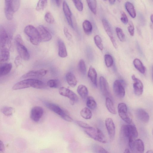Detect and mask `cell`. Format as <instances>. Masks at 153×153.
Segmentation results:
<instances>
[{
  "instance_id": "ba28073f",
  "label": "cell",
  "mask_w": 153,
  "mask_h": 153,
  "mask_svg": "<svg viewBox=\"0 0 153 153\" xmlns=\"http://www.w3.org/2000/svg\"><path fill=\"white\" fill-rule=\"evenodd\" d=\"M59 92L61 95L67 97L74 103L78 102L79 97L77 95L71 90L64 87H60Z\"/></svg>"
},
{
  "instance_id": "681fc988",
  "label": "cell",
  "mask_w": 153,
  "mask_h": 153,
  "mask_svg": "<svg viewBox=\"0 0 153 153\" xmlns=\"http://www.w3.org/2000/svg\"><path fill=\"white\" fill-rule=\"evenodd\" d=\"M64 32L66 37L68 40H71L72 39V36L69 32L68 29L66 27L64 29Z\"/></svg>"
},
{
  "instance_id": "d4e9b609",
  "label": "cell",
  "mask_w": 153,
  "mask_h": 153,
  "mask_svg": "<svg viewBox=\"0 0 153 153\" xmlns=\"http://www.w3.org/2000/svg\"><path fill=\"white\" fill-rule=\"evenodd\" d=\"M12 67L11 63H7L0 65V77L8 74L11 71Z\"/></svg>"
},
{
  "instance_id": "c3c4849f",
  "label": "cell",
  "mask_w": 153,
  "mask_h": 153,
  "mask_svg": "<svg viewBox=\"0 0 153 153\" xmlns=\"http://www.w3.org/2000/svg\"><path fill=\"white\" fill-rule=\"evenodd\" d=\"M76 123L79 126L83 129L89 128L91 127L87 123L82 121H77Z\"/></svg>"
},
{
  "instance_id": "f1b7e54d",
  "label": "cell",
  "mask_w": 153,
  "mask_h": 153,
  "mask_svg": "<svg viewBox=\"0 0 153 153\" xmlns=\"http://www.w3.org/2000/svg\"><path fill=\"white\" fill-rule=\"evenodd\" d=\"M78 94L82 98H86L88 94V89L86 86L83 85H79L77 89Z\"/></svg>"
},
{
  "instance_id": "7dc6e473",
  "label": "cell",
  "mask_w": 153,
  "mask_h": 153,
  "mask_svg": "<svg viewBox=\"0 0 153 153\" xmlns=\"http://www.w3.org/2000/svg\"><path fill=\"white\" fill-rule=\"evenodd\" d=\"M128 30L131 36H133L134 34V28L133 23L131 22H130L128 27Z\"/></svg>"
},
{
  "instance_id": "d6a6232c",
  "label": "cell",
  "mask_w": 153,
  "mask_h": 153,
  "mask_svg": "<svg viewBox=\"0 0 153 153\" xmlns=\"http://www.w3.org/2000/svg\"><path fill=\"white\" fill-rule=\"evenodd\" d=\"M81 116L85 119H90L92 116V113L88 108L85 107L82 109L80 111Z\"/></svg>"
},
{
  "instance_id": "83f0119b",
  "label": "cell",
  "mask_w": 153,
  "mask_h": 153,
  "mask_svg": "<svg viewBox=\"0 0 153 153\" xmlns=\"http://www.w3.org/2000/svg\"><path fill=\"white\" fill-rule=\"evenodd\" d=\"M105 105L107 109L111 113L113 114H117V111L112 100L109 97H106Z\"/></svg>"
},
{
  "instance_id": "db71d44e",
  "label": "cell",
  "mask_w": 153,
  "mask_h": 153,
  "mask_svg": "<svg viewBox=\"0 0 153 153\" xmlns=\"http://www.w3.org/2000/svg\"><path fill=\"white\" fill-rule=\"evenodd\" d=\"M123 153H131V152L129 149H126L125 150Z\"/></svg>"
},
{
  "instance_id": "7c38bea8",
  "label": "cell",
  "mask_w": 153,
  "mask_h": 153,
  "mask_svg": "<svg viewBox=\"0 0 153 153\" xmlns=\"http://www.w3.org/2000/svg\"><path fill=\"white\" fill-rule=\"evenodd\" d=\"M38 31L41 41L48 42L52 38V36L45 27L42 25H40L38 27Z\"/></svg>"
},
{
  "instance_id": "e0dca14e",
  "label": "cell",
  "mask_w": 153,
  "mask_h": 153,
  "mask_svg": "<svg viewBox=\"0 0 153 153\" xmlns=\"http://www.w3.org/2000/svg\"><path fill=\"white\" fill-rule=\"evenodd\" d=\"M100 86L101 91L102 94L106 97L110 95L109 86L108 82L103 76L100 77L99 79Z\"/></svg>"
},
{
  "instance_id": "e575fe53",
  "label": "cell",
  "mask_w": 153,
  "mask_h": 153,
  "mask_svg": "<svg viewBox=\"0 0 153 153\" xmlns=\"http://www.w3.org/2000/svg\"><path fill=\"white\" fill-rule=\"evenodd\" d=\"M88 7L91 11L95 15L96 13L97 3L95 0L86 1Z\"/></svg>"
},
{
  "instance_id": "9a60e30c",
  "label": "cell",
  "mask_w": 153,
  "mask_h": 153,
  "mask_svg": "<svg viewBox=\"0 0 153 153\" xmlns=\"http://www.w3.org/2000/svg\"><path fill=\"white\" fill-rule=\"evenodd\" d=\"M102 22L104 29L109 37L113 46L116 48H117L116 42L109 23L107 20L104 19H102Z\"/></svg>"
},
{
  "instance_id": "4dcf8cb0",
  "label": "cell",
  "mask_w": 153,
  "mask_h": 153,
  "mask_svg": "<svg viewBox=\"0 0 153 153\" xmlns=\"http://www.w3.org/2000/svg\"><path fill=\"white\" fill-rule=\"evenodd\" d=\"M82 25L83 30L86 34L89 35L91 33L92 30V26L89 21L87 20H84Z\"/></svg>"
},
{
  "instance_id": "2e32d148",
  "label": "cell",
  "mask_w": 153,
  "mask_h": 153,
  "mask_svg": "<svg viewBox=\"0 0 153 153\" xmlns=\"http://www.w3.org/2000/svg\"><path fill=\"white\" fill-rule=\"evenodd\" d=\"M105 125L109 138L111 139L114 138L115 128L112 119L110 118H107L105 120Z\"/></svg>"
},
{
  "instance_id": "52a82bcc",
  "label": "cell",
  "mask_w": 153,
  "mask_h": 153,
  "mask_svg": "<svg viewBox=\"0 0 153 153\" xmlns=\"http://www.w3.org/2000/svg\"><path fill=\"white\" fill-rule=\"evenodd\" d=\"M118 112L120 117L125 122L130 124L132 120L128 114V109L126 104L123 102L119 103L118 105Z\"/></svg>"
},
{
  "instance_id": "f35d334b",
  "label": "cell",
  "mask_w": 153,
  "mask_h": 153,
  "mask_svg": "<svg viewBox=\"0 0 153 153\" xmlns=\"http://www.w3.org/2000/svg\"><path fill=\"white\" fill-rule=\"evenodd\" d=\"M47 1L40 0L39 1L36 7V10L38 11L43 10L47 6Z\"/></svg>"
},
{
  "instance_id": "4316f807",
  "label": "cell",
  "mask_w": 153,
  "mask_h": 153,
  "mask_svg": "<svg viewBox=\"0 0 153 153\" xmlns=\"http://www.w3.org/2000/svg\"><path fill=\"white\" fill-rule=\"evenodd\" d=\"M135 68L140 73L144 74L146 71V68L142 62L139 59L136 58L133 61Z\"/></svg>"
},
{
  "instance_id": "7bdbcfd3",
  "label": "cell",
  "mask_w": 153,
  "mask_h": 153,
  "mask_svg": "<svg viewBox=\"0 0 153 153\" xmlns=\"http://www.w3.org/2000/svg\"><path fill=\"white\" fill-rule=\"evenodd\" d=\"M45 19L46 22L49 24H53L55 21L53 15L49 12H47L46 13L45 16Z\"/></svg>"
},
{
  "instance_id": "603a6c76",
  "label": "cell",
  "mask_w": 153,
  "mask_h": 153,
  "mask_svg": "<svg viewBox=\"0 0 153 153\" xmlns=\"http://www.w3.org/2000/svg\"><path fill=\"white\" fill-rule=\"evenodd\" d=\"M88 76L94 85L97 87V74L95 68L92 66L89 67L88 73Z\"/></svg>"
},
{
  "instance_id": "5b68a950",
  "label": "cell",
  "mask_w": 153,
  "mask_h": 153,
  "mask_svg": "<svg viewBox=\"0 0 153 153\" xmlns=\"http://www.w3.org/2000/svg\"><path fill=\"white\" fill-rule=\"evenodd\" d=\"M24 32L29 37L31 43L33 45H37L41 42L37 29L31 25H28L24 29Z\"/></svg>"
},
{
  "instance_id": "9c48e42d",
  "label": "cell",
  "mask_w": 153,
  "mask_h": 153,
  "mask_svg": "<svg viewBox=\"0 0 153 153\" xmlns=\"http://www.w3.org/2000/svg\"><path fill=\"white\" fill-rule=\"evenodd\" d=\"M114 92L118 97L123 98L125 95V90L122 82L119 80H115L113 83Z\"/></svg>"
},
{
  "instance_id": "b9f144b4",
  "label": "cell",
  "mask_w": 153,
  "mask_h": 153,
  "mask_svg": "<svg viewBox=\"0 0 153 153\" xmlns=\"http://www.w3.org/2000/svg\"><path fill=\"white\" fill-rule=\"evenodd\" d=\"M116 31L117 36L121 42H124L125 39V34L123 30L120 28L117 27L116 28Z\"/></svg>"
},
{
  "instance_id": "1f68e13d",
  "label": "cell",
  "mask_w": 153,
  "mask_h": 153,
  "mask_svg": "<svg viewBox=\"0 0 153 153\" xmlns=\"http://www.w3.org/2000/svg\"><path fill=\"white\" fill-rule=\"evenodd\" d=\"M87 106L90 109L93 110L95 109L97 107V103L94 98L91 96L87 97L86 102Z\"/></svg>"
},
{
  "instance_id": "30bf717a",
  "label": "cell",
  "mask_w": 153,
  "mask_h": 153,
  "mask_svg": "<svg viewBox=\"0 0 153 153\" xmlns=\"http://www.w3.org/2000/svg\"><path fill=\"white\" fill-rule=\"evenodd\" d=\"M7 32L4 27L0 25V50L6 48L10 41Z\"/></svg>"
},
{
  "instance_id": "ffe728a7",
  "label": "cell",
  "mask_w": 153,
  "mask_h": 153,
  "mask_svg": "<svg viewBox=\"0 0 153 153\" xmlns=\"http://www.w3.org/2000/svg\"><path fill=\"white\" fill-rule=\"evenodd\" d=\"M4 13L5 16L8 20L12 19L14 12L11 6V0L5 1Z\"/></svg>"
},
{
  "instance_id": "7402d4cb",
  "label": "cell",
  "mask_w": 153,
  "mask_h": 153,
  "mask_svg": "<svg viewBox=\"0 0 153 153\" xmlns=\"http://www.w3.org/2000/svg\"><path fill=\"white\" fill-rule=\"evenodd\" d=\"M10 56L9 50L6 48L0 50V65L7 63Z\"/></svg>"
},
{
  "instance_id": "6da1fadb",
  "label": "cell",
  "mask_w": 153,
  "mask_h": 153,
  "mask_svg": "<svg viewBox=\"0 0 153 153\" xmlns=\"http://www.w3.org/2000/svg\"><path fill=\"white\" fill-rule=\"evenodd\" d=\"M44 83L42 81L33 78L25 79L15 84L13 86L14 90H20L30 87L37 89L42 88Z\"/></svg>"
},
{
  "instance_id": "8992f818",
  "label": "cell",
  "mask_w": 153,
  "mask_h": 153,
  "mask_svg": "<svg viewBox=\"0 0 153 153\" xmlns=\"http://www.w3.org/2000/svg\"><path fill=\"white\" fill-rule=\"evenodd\" d=\"M44 104L49 109L59 115L64 120L69 122L73 121L72 118L57 104L48 102H44Z\"/></svg>"
},
{
  "instance_id": "11a10c76",
  "label": "cell",
  "mask_w": 153,
  "mask_h": 153,
  "mask_svg": "<svg viewBox=\"0 0 153 153\" xmlns=\"http://www.w3.org/2000/svg\"><path fill=\"white\" fill-rule=\"evenodd\" d=\"M115 0H109V1L110 4L111 5L115 3Z\"/></svg>"
},
{
  "instance_id": "bcb514c9",
  "label": "cell",
  "mask_w": 153,
  "mask_h": 153,
  "mask_svg": "<svg viewBox=\"0 0 153 153\" xmlns=\"http://www.w3.org/2000/svg\"><path fill=\"white\" fill-rule=\"evenodd\" d=\"M120 19L121 22L124 24H126L128 22V19L126 13L123 11L121 12Z\"/></svg>"
},
{
  "instance_id": "9f6ffc18",
  "label": "cell",
  "mask_w": 153,
  "mask_h": 153,
  "mask_svg": "<svg viewBox=\"0 0 153 153\" xmlns=\"http://www.w3.org/2000/svg\"><path fill=\"white\" fill-rule=\"evenodd\" d=\"M146 153H153V152L152 150H149L146 152Z\"/></svg>"
},
{
  "instance_id": "ee69618b",
  "label": "cell",
  "mask_w": 153,
  "mask_h": 153,
  "mask_svg": "<svg viewBox=\"0 0 153 153\" xmlns=\"http://www.w3.org/2000/svg\"><path fill=\"white\" fill-rule=\"evenodd\" d=\"M20 3L21 1L19 0H11V5L14 13L18 10Z\"/></svg>"
},
{
  "instance_id": "60d3db41",
  "label": "cell",
  "mask_w": 153,
  "mask_h": 153,
  "mask_svg": "<svg viewBox=\"0 0 153 153\" xmlns=\"http://www.w3.org/2000/svg\"><path fill=\"white\" fill-rule=\"evenodd\" d=\"M104 60L106 66L107 67H111L113 63V60L110 54H106L104 56Z\"/></svg>"
},
{
  "instance_id": "277c9868",
  "label": "cell",
  "mask_w": 153,
  "mask_h": 153,
  "mask_svg": "<svg viewBox=\"0 0 153 153\" xmlns=\"http://www.w3.org/2000/svg\"><path fill=\"white\" fill-rule=\"evenodd\" d=\"M84 130L87 135L94 140L103 143H107L106 138L100 129L91 127L89 128L84 129Z\"/></svg>"
},
{
  "instance_id": "f546056e",
  "label": "cell",
  "mask_w": 153,
  "mask_h": 153,
  "mask_svg": "<svg viewBox=\"0 0 153 153\" xmlns=\"http://www.w3.org/2000/svg\"><path fill=\"white\" fill-rule=\"evenodd\" d=\"M125 8L131 16L134 18L136 16L135 10L133 5L129 2H126L125 4Z\"/></svg>"
},
{
  "instance_id": "44dd1931",
  "label": "cell",
  "mask_w": 153,
  "mask_h": 153,
  "mask_svg": "<svg viewBox=\"0 0 153 153\" xmlns=\"http://www.w3.org/2000/svg\"><path fill=\"white\" fill-rule=\"evenodd\" d=\"M137 117L144 123H148L149 120V116L148 113L142 108L137 109L136 112Z\"/></svg>"
},
{
  "instance_id": "ab89813d",
  "label": "cell",
  "mask_w": 153,
  "mask_h": 153,
  "mask_svg": "<svg viewBox=\"0 0 153 153\" xmlns=\"http://www.w3.org/2000/svg\"><path fill=\"white\" fill-rule=\"evenodd\" d=\"M92 149L95 153H109L102 147L97 144L94 145Z\"/></svg>"
},
{
  "instance_id": "f907efd6",
  "label": "cell",
  "mask_w": 153,
  "mask_h": 153,
  "mask_svg": "<svg viewBox=\"0 0 153 153\" xmlns=\"http://www.w3.org/2000/svg\"><path fill=\"white\" fill-rule=\"evenodd\" d=\"M21 59L20 57L19 56H16L15 60V63L16 66H19L21 64Z\"/></svg>"
},
{
  "instance_id": "7a4b0ae2",
  "label": "cell",
  "mask_w": 153,
  "mask_h": 153,
  "mask_svg": "<svg viewBox=\"0 0 153 153\" xmlns=\"http://www.w3.org/2000/svg\"><path fill=\"white\" fill-rule=\"evenodd\" d=\"M122 136L128 140L129 146L133 143L134 139L138 136V132L136 126L129 124L123 126L121 128Z\"/></svg>"
},
{
  "instance_id": "836d02e7",
  "label": "cell",
  "mask_w": 153,
  "mask_h": 153,
  "mask_svg": "<svg viewBox=\"0 0 153 153\" xmlns=\"http://www.w3.org/2000/svg\"><path fill=\"white\" fill-rule=\"evenodd\" d=\"M1 112L7 116H11L15 111L14 109L11 107L4 106L1 109Z\"/></svg>"
},
{
  "instance_id": "8d00e7d4",
  "label": "cell",
  "mask_w": 153,
  "mask_h": 153,
  "mask_svg": "<svg viewBox=\"0 0 153 153\" xmlns=\"http://www.w3.org/2000/svg\"><path fill=\"white\" fill-rule=\"evenodd\" d=\"M47 84L51 88H56L59 86L60 82L58 79H51L48 81Z\"/></svg>"
},
{
  "instance_id": "4fadbf2b",
  "label": "cell",
  "mask_w": 153,
  "mask_h": 153,
  "mask_svg": "<svg viewBox=\"0 0 153 153\" xmlns=\"http://www.w3.org/2000/svg\"><path fill=\"white\" fill-rule=\"evenodd\" d=\"M47 72V71L44 69L31 71L23 75L21 78L27 79L33 77H42L45 76Z\"/></svg>"
},
{
  "instance_id": "74e56055",
  "label": "cell",
  "mask_w": 153,
  "mask_h": 153,
  "mask_svg": "<svg viewBox=\"0 0 153 153\" xmlns=\"http://www.w3.org/2000/svg\"><path fill=\"white\" fill-rule=\"evenodd\" d=\"M94 42L97 48L100 50L102 51L103 47L101 37L98 35L95 36L94 37Z\"/></svg>"
},
{
  "instance_id": "816d5d0a",
  "label": "cell",
  "mask_w": 153,
  "mask_h": 153,
  "mask_svg": "<svg viewBox=\"0 0 153 153\" xmlns=\"http://www.w3.org/2000/svg\"><path fill=\"white\" fill-rule=\"evenodd\" d=\"M5 147L3 142L0 140V151L3 152L4 151Z\"/></svg>"
},
{
  "instance_id": "f5cc1de1",
  "label": "cell",
  "mask_w": 153,
  "mask_h": 153,
  "mask_svg": "<svg viewBox=\"0 0 153 153\" xmlns=\"http://www.w3.org/2000/svg\"><path fill=\"white\" fill-rule=\"evenodd\" d=\"M54 1H55L56 4L58 7H59L60 6L61 2V1L55 0Z\"/></svg>"
},
{
  "instance_id": "3957f363",
  "label": "cell",
  "mask_w": 153,
  "mask_h": 153,
  "mask_svg": "<svg viewBox=\"0 0 153 153\" xmlns=\"http://www.w3.org/2000/svg\"><path fill=\"white\" fill-rule=\"evenodd\" d=\"M15 40L19 56L22 59L25 60H28L30 58V54L27 49L24 45V42L21 35H16Z\"/></svg>"
},
{
  "instance_id": "d6986e66",
  "label": "cell",
  "mask_w": 153,
  "mask_h": 153,
  "mask_svg": "<svg viewBox=\"0 0 153 153\" xmlns=\"http://www.w3.org/2000/svg\"><path fill=\"white\" fill-rule=\"evenodd\" d=\"M62 8L64 13L68 24L72 28H73L71 12L68 5L65 1H64L63 2Z\"/></svg>"
},
{
  "instance_id": "cb8c5ba5",
  "label": "cell",
  "mask_w": 153,
  "mask_h": 153,
  "mask_svg": "<svg viewBox=\"0 0 153 153\" xmlns=\"http://www.w3.org/2000/svg\"><path fill=\"white\" fill-rule=\"evenodd\" d=\"M58 55L61 57L65 58L68 55L67 52L65 44L61 39L58 41Z\"/></svg>"
},
{
  "instance_id": "8fae6325",
  "label": "cell",
  "mask_w": 153,
  "mask_h": 153,
  "mask_svg": "<svg viewBox=\"0 0 153 153\" xmlns=\"http://www.w3.org/2000/svg\"><path fill=\"white\" fill-rule=\"evenodd\" d=\"M43 108L40 106H36L31 109L30 112V118L35 122H38L43 114Z\"/></svg>"
},
{
  "instance_id": "484cf974",
  "label": "cell",
  "mask_w": 153,
  "mask_h": 153,
  "mask_svg": "<svg viewBox=\"0 0 153 153\" xmlns=\"http://www.w3.org/2000/svg\"><path fill=\"white\" fill-rule=\"evenodd\" d=\"M66 79L68 84L72 87H75L77 85V81L76 77L72 73H68L65 76Z\"/></svg>"
},
{
  "instance_id": "ac0fdd59",
  "label": "cell",
  "mask_w": 153,
  "mask_h": 153,
  "mask_svg": "<svg viewBox=\"0 0 153 153\" xmlns=\"http://www.w3.org/2000/svg\"><path fill=\"white\" fill-rule=\"evenodd\" d=\"M131 149L134 153H143L144 146L142 140L140 139L134 140Z\"/></svg>"
},
{
  "instance_id": "5bb4252c",
  "label": "cell",
  "mask_w": 153,
  "mask_h": 153,
  "mask_svg": "<svg viewBox=\"0 0 153 153\" xmlns=\"http://www.w3.org/2000/svg\"><path fill=\"white\" fill-rule=\"evenodd\" d=\"M131 78L133 81V86L135 94L138 96L141 95L143 89L142 82L134 74L132 75Z\"/></svg>"
},
{
  "instance_id": "f6af8a7d",
  "label": "cell",
  "mask_w": 153,
  "mask_h": 153,
  "mask_svg": "<svg viewBox=\"0 0 153 153\" xmlns=\"http://www.w3.org/2000/svg\"><path fill=\"white\" fill-rule=\"evenodd\" d=\"M76 7L77 10L79 11H81L83 9V5L81 1L80 0H73Z\"/></svg>"
},
{
  "instance_id": "6f0895ef",
  "label": "cell",
  "mask_w": 153,
  "mask_h": 153,
  "mask_svg": "<svg viewBox=\"0 0 153 153\" xmlns=\"http://www.w3.org/2000/svg\"><path fill=\"white\" fill-rule=\"evenodd\" d=\"M150 20L152 22H153V15L152 14L150 16Z\"/></svg>"
},
{
  "instance_id": "d590c367",
  "label": "cell",
  "mask_w": 153,
  "mask_h": 153,
  "mask_svg": "<svg viewBox=\"0 0 153 153\" xmlns=\"http://www.w3.org/2000/svg\"><path fill=\"white\" fill-rule=\"evenodd\" d=\"M78 68L80 73L83 75H85L86 72V68L85 64L84 61L80 59L78 64Z\"/></svg>"
}]
</instances>
